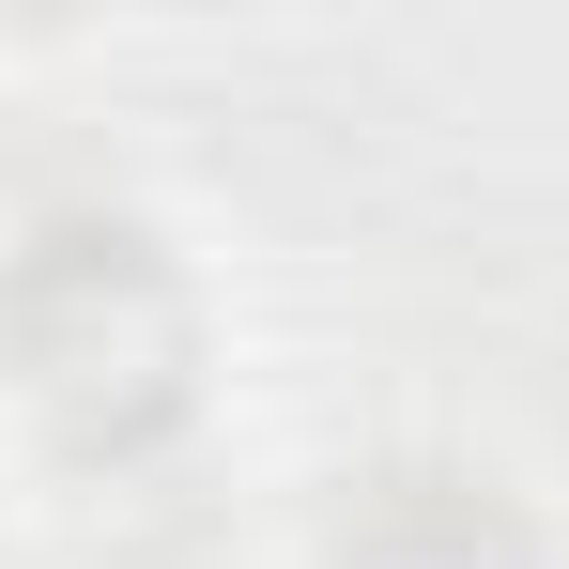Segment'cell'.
<instances>
[{
  "mask_svg": "<svg viewBox=\"0 0 569 569\" xmlns=\"http://www.w3.org/2000/svg\"><path fill=\"white\" fill-rule=\"evenodd\" d=\"M200 385H216V308L139 200L47 186L0 231V400L47 477L200 447Z\"/></svg>",
  "mask_w": 569,
  "mask_h": 569,
  "instance_id": "cell-1",
  "label": "cell"
},
{
  "mask_svg": "<svg viewBox=\"0 0 569 569\" xmlns=\"http://www.w3.org/2000/svg\"><path fill=\"white\" fill-rule=\"evenodd\" d=\"M292 569H555V539H539V508L492 462H462V447H385V462H355L308 508V555Z\"/></svg>",
  "mask_w": 569,
  "mask_h": 569,
  "instance_id": "cell-2",
  "label": "cell"
},
{
  "mask_svg": "<svg viewBox=\"0 0 569 569\" xmlns=\"http://www.w3.org/2000/svg\"><path fill=\"white\" fill-rule=\"evenodd\" d=\"M62 523H47V569H231V492L200 447L170 462H108V477H47Z\"/></svg>",
  "mask_w": 569,
  "mask_h": 569,
  "instance_id": "cell-3",
  "label": "cell"
},
{
  "mask_svg": "<svg viewBox=\"0 0 569 569\" xmlns=\"http://www.w3.org/2000/svg\"><path fill=\"white\" fill-rule=\"evenodd\" d=\"M0 569H47V555H16V539H0Z\"/></svg>",
  "mask_w": 569,
  "mask_h": 569,
  "instance_id": "cell-4",
  "label": "cell"
}]
</instances>
